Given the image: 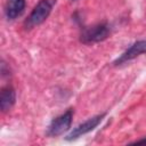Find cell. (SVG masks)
<instances>
[{"label": "cell", "mask_w": 146, "mask_h": 146, "mask_svg": "<svg viewBox=\"0 0 146 146\" xmlns=\"http://www.w3.org/2000/svg\"><path fill=\"white\" fill-rule=\"evenodd\" d=\"M54 5H55V0H40L31 11L29 17L26 18L24 23L25 27L32 29L43 23L48 18L49 14L51 13Z\"/></svg>", "instance_id": "cell-1"}, {"label": "cell", "mask_w": 146, "mask_h": 146, "mask_svg": "<svg viewBox=\"0 0 146 146\" xmlns=\"http://www.w3.org/2000/svg\"><path fill=\"white\" fill-rule=\"evenodd\" d=\"M72 117H73V112H72V110H68L64 114L54 119L48 127L47 135L50 137H56V136H59V135L64 133L65 131H67L71 127Z\"/></svg>", "instance_id": "cell-2"}, {"label": "cell", "mask_w": 146, "mask_h": 146, "mask_svg": "<svg viewBox=\"0 0 146 146\" xmlns=\"http://www.w3.org/2000/svg\"><path fill=\"white\" fill-rule=\"evenodd\" d=\"M110 27L107 24L102 23L86 29L81 34V41L83 43H94L105 40L108 36Z\"/></svg>", "instance_id": "cell-3"}, {"label": "cell", "mask_w": 146, "mask_h": 146, "mask_svg": "<svg viewBox=\"0 0 146 146\" xmlns=\"http://www.w3.org/2000/svg\"><path fill=\"white\" fill-rule=\"evenodd\" d=\"M105 116V114H99V115H96V116H92L90 119H88L87 121H84L83 123L79 124L76 128H74L66 137L67 140H73V139H76L79 138L80 136L82 135H86L88 132H90L91 130H94L103 120V117Z\"/></svg>", "instance_id": "cell-4"}, {"label": "cell", "mask_w": 146, "mask_h": 146, "mask_svg": "<svg viewBox=\"0 0 146 146\" xmlns=\"http://www.w3.org/2000/svg\"><path fill=\"white\" fill-rule=\"evenodd\" d=\"M146 52V41L145 40H139L137 42H135L130 48H128L122 55H120V57H117L114 60V65H121L125 62H129L133 58H136L137 56L145 54Z\"/></svg>", "instance_id": "cell-5"}, {"label": "cell", "mask_w": 146, "mask_h": 146, "mask_svg": "<svg viewBox=\"0 0 146 146\" xmlns=\"http://www.w3.org/2000/svg\"><path fill=\"white\" fill-rule=\"evenodd\" d=\"M25 9V0H7L5 13L8 19H15L21 16Z\"/></svg>", "instance_id": "cell-6"}, {"label": "cell", "mask_w": 146, "mask_h": 146, "mask_svg": "<svg viewBox=\"0 0 146 146\" xmlns=\"http://www.w3.org/2000/svg\"><path fill=\"white\" fill-rule=\"evenodd\" d=\"M15 99H16V94L11 87L7 86V87L2 88L1 95H0V107H1L2 112L9 111L13 107V105L15 104Z\"/></svg>", "instance_id": "cell-7"}]
</instances>
